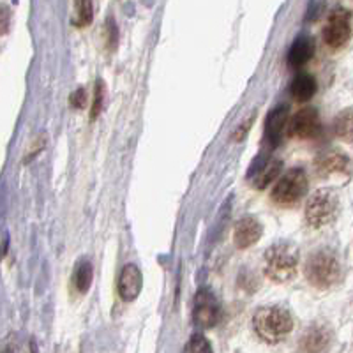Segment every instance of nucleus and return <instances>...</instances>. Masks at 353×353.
I'll list each match as a JSON object with an SVG mask.
<instances>
[{
	"instance_id": "f257e3e1",
	"label": "nucleus",
	"mask_w": 353,
	"mask_h": 353,
	"mask_svg": "<svg viewBox=\"0 0 353 353\" xmlns=\"http://www.w3.org/2000/svg\"><path fill=\"white\" fill-rule=\"evenodd\" d=\"M253 327L261 339L269 343L281 341L293 329V320L283 307H261L253 318Z\"/></svg>"
},
{
	"instance_id": "f03ea898",
	"label": "nucleus",
	"mask_w": 353,
	"mask_h": 353,
	"mask_svg": "<svg viewBox=\"0 0 353 353\" xmlns=\"http://www.w3.org/2000/svg\"><path fill=\"white\" fill-rule=\"evenodd\" d=\"M305 277L311 285L321 290L336 285L341 277V267H339L336 254L327 249H321V251L311 254L307 265H305Z\"/></svg>"
},
{
	"instance_id": "7ed1b4c3",
	"label": "nucleus",
	"mask_w": 353,
	"mask_h": 353,
	"mask_svg": "<svg viewBox=\"0 0 353 353\" xmlns=\"http://www.w3.org/2000/svg\"><path fill=\"white\" fill-rule=\"evenodd\" d=\"M297 251L290 244H276L265 253V274L277 283H286L297 274Z\"/></svg>"
},
{
	"instance_id": "20e7f679",
	"label": "nucleus",
	"mask_w": 353,
	"mask_h": 353,
	"mask_svg": "<svg viewBox=\"0 0 353 353\" xmlns=\"http://www.w3.org/2000/svg\"><path fill=\"white\" fill-rule=\"evenodd\" d=\"M337 214V196L329 191L321 189L309 198L305 205V219L313 228H321L332 223Z\"/></svg>"
},
{
	"instance_id": "39448f33",
	"label": "nucleus",
	"mask_w": 353,
	"mask_h": 353,
	"mask_svg": "<svg viewBox=\"0 0 353 353\" xmlns=\"http://www.w3.org/2000/svg\"><path fill=\"white\" fill-rule=\"evenodd\" d=\"M305 193H307V176L304 170L292 168L279 179L270 198L279 205H292L304 198Z\"/></svg>"
},
{
	"instance_id": "423d86ee",
	"label": "nucleus",
	"mask_w": 353,
	"mask_h": 353,
	"mask_svg": "<svg viewBox=\"0 0 353 353\" xmlns=\"http://www.w3.org/2000/svg\"><path fill=\"white\" fill-rule=\"evenodd\" d=\"M350 36H352L350 12L346 9H336L323 28V39L330 48H341L343 44L348 43Z\"/></svg>"
},
{
	"instance_id": "0eeeda50",
	"label": "nucleus",
	"mask_w": 353,
	"mask_h": 353,
	"mask_svg": "<svg viewBox=\"0 0 353 353\" xmlns=\"http://www.w3.org/2000/svg\"><path fill=\"white\" fill-rule=\"evenodd\" d=\"M193 318L200 329H212L219 320V304L217 299L210 290L203 288L194 297Z\"/></svg>"
},
{
	"instance_id": "6e6552de",
	"label": "nucleus",
	"mask_w": 353,
	"mask_h": 353,
	"mask_svg": "<svg viewBox=\"0 0 353 353\" xmlns=\"http://www.w3.org/2000/svg\"><path fill=\"white\" fill-rule=\"evenodd\" d=\"M320 131V117L314 108H304L292 119L290 124V132L293 137L307 140V138L316 137Z\"/></svg>"
},
{
	"instance_id": "1a4fd4ad",
	"label": "nucleus",
	"mask_w": 353,
	"mask_h": 353,
	"mask_svg": "<svg viewBox=\"0 0 353 353\" xmlns=\"http://www.w3.org/2000/svg\"><path fill=\"white\" fill-rule=\"evenodd\" d=\"M141 286H143L141 270L138 269L137 265H125L121 272V277H119V295L122 297V301H134L140 295Z\"/></svg>"
},
{
	"instance_id": "9d476101",
	"label": "nucleus",
	"mask_w": 353,
	"mask_h": 353,
	"mask_svg": "<svg viewBox=\"0 0 353 353\" xmlns=\"http://www.w3.org/2000/svg\"><path fill=\"white\" fill-rule=\"evenodd\" d=\"M288 106L279 105L269 113L265 121V134L272 145H277L285 137L286 125H288Z\"/></svg>"
},
{
	"instance_id": "9b49d317",
	"label": "nucleus",
	"mask_w": 353,
	"mask_h": 353,
	"mask_svg": "<svg viewBox=\"0 0 353 353\" xmlns=\"http://www.w3.org/2000/svg\"><path fill=\"white\" fill-rule=\"evenodd\" d=\"M261 233H263V228H261L260 221L254 219V217H244L235 226L233 241H235L237 248L241 249L251 248V245L260 241Z\"/></svg>"
},
{
	"instance_id": "f8f14e48",
	"label": "nucleus",
	"mask_w": 353,
	"mask_h": 353,
	"mask_svg": "<svg viewBox=\"0 0 353 353\" xmlns=\"http://www.w3.org/2000/svg\"><path fill=\"white\" fill-rule=\"evenodd\" d=\"M330 346V332L325 327H311L301 339L302 353H325Z\"/></svg>"
},
{
	"instance_id": "ddd939ff",
	"label": "nucleus",
	"mask_w": 353,
	"mask_h": 353,
	"mask_svg": "<svg viewBox=\"0 0 353 353\" xmlns=\"http://www.w3.org/2000/svg\"><path fill=\"white\" fill-rule=\"evenodd\" d=\"M314 55V43L311 37H299L295 43L292 44V48L288 52V64L290 68H302L307 64Z\"/></svg>"
},
{
	"instance_id": "4468645a",
	"label": "nucleus",
	"mask_w": 353,
	"mask_h": 353,
	"mask_svg": "<svg viewBox=\"0 0 353 353\" xmlns=\"http://www.w3.org/2000/svg\"><path fill=\"white\" fill-rule=\"evenodd\" d=\"M314 92H316V80L311 74H307V72L297 74V77L293 78L292 85H290V94L299 103L309 101L314 96Z\"/></svg>"
},
{
	"instance_id": "2eb2a0df",
	"label": "nucleus",
	"mask_w": 353,
	"mask_h": 353,
	"mask_svg": "<svg viewBox=\"0 0 353 353\" xmlns=\"http://www.w3.org/2000/svg\"><path fill=\"white\" fill-rule=\"evenodd\" d=\"M348 166V157L341 152L330 150V152L321 154L316 159V170L321 175H330V173L345 172Z\"/></svg>"
},
{
	"instance_id": "dca6fc26",
	"label": "nucleus",
	"mask_w": 353,
	"mask_h": 353,
	"mask_svg": "<svg viewBox=\"0 0 353 353\" xmlns=\"http://www.w3.org/2000/svg\"><path fill=\"white\" fill-rule=\"evenodd\" d=\"M283 170V163L279 159H270L260 172L256 173V179H254V188L256 189H265L274 179L279 176Z\"/></svg>"
},
{
	"instance_id": "f3484780",
	"label": "nucleus",
	"mask_w": 353,
	"mask_h": 353,
	"mask_svg": "<svg viewBox=\"0 0 353 353\" xmlns=\"http://www.w3.org/2000/svg\"><path fill=\"white\" fill-rule=\"evenodd\" d=\"M334 131L341 140L353 141V110H345L336 117Z\"/></svg>"
},
{
	"instance_id": "a211bd4d",
	"label": "nucleus",
	"mask_w": 353,
	"mask_h": 353,
	"mask_svg": "<svg viewBox=\"0 0 353 353\" xmlns=\"http://www.w3.org/2000/svg\"><path fill=\"white\" fill-rule=\"evenodd\" d=\"M74 286L80 293H87L90 285H92V263L90 261H81L77 267V272H74Z\"/></svg>"
},
{
	"instance_id": "6ab92c4d",
	"label": "nucleus",
	"mask_w": 353,
	"mask_h": 353,
	"mask_svg": "<svg viewBox=\"0 0 353 353\" xmlns=\"http://www.w3.org/2000/svg\"><path fill=\"white\" fill-rule=\"evenodd\" d=\"M77 4V18H74V25L78 27H85L92 21L94 6L92 0H74Z\"/></svg>"
},
{
	"instance_id": "aec40b11",
	"label": "nucleus",
	"mask_w": 353,
	"mask_h": 353,
	"mask_svg": "<svg viewBox=\"0 0 353 353\" xmlns=\"http://www.w3.org/2000/svg\"><path fill=\"white\" fill-rule=\"evenodd\" d=\"M103 99H105V83L99 80L96 83V92H94L92 110H90V117H92V119H97V115H99L101 110H103Z\"/></svg>"
},
{
	"instance_id": "412c9836",
	"label": "nucleus",
	"mask_w": 353,
	"mask_h": 353,
	"mask_svg": "<svg viewBox=\"0 0 353 353\" xmlns=\"http://www.w3.org/2000/svg\"><path fill=\"white\" fill-rule=\"evenodd\" d=\"M189 353H212V348L201 334H194L189 343Z\"/></svg>"
},
{
	"instance_id": "4be33fe9",
	"label": "nucleus",
	"mask_w": 353,
	"mask_h": 353,
	"mask_svg": "<svg viewBox=\"0 0 353 353\" xmlns=\"http://www.w3.org/2000/svg\"><path fill=\"white\" fill-rule=\"evenodd\" d=\"M9 27H11V11L8 6L0 4V36L8 34Z\"/></svg>"
},
{
	"instance_id": "5701e85b",
	"label": "nucleus",
	"mask_w": 353,
	"mask_h": 353,
	"mask_svg": "<svg viewBox=\"0 0 353 353\" xmlns=\"http://www.w3.org/2000/svg\"><path fill=\"white\" fill-rule=\"evenodd\" d=\"M85 105H87V90L83 87H80L71 94V106L80 110L85 108Z\"/></svg>"
},
{
	"instance_id": "b1692460",
	"label": "nucleus",
	"mask_w": 353,
	"mask_h": 353,
	"mask_svg": "<svg viewBox=\"0 0 353 353\" xmlns=\"http://www.w3.org/2000/svg\"><path fill=\"white\" fill-rule=\"evenodd\" d=\"M108 34H110V46H115L117 43V27L113 25L112 20H108Z\"/></svg>"
}]
</instances>
